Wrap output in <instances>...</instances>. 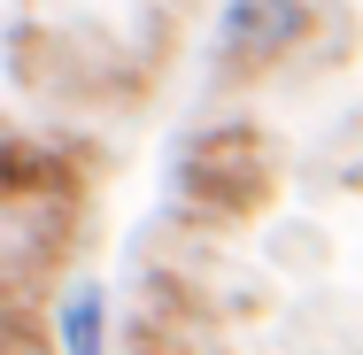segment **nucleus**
<instances>
[{
  "mask_svg": "<svg viewBox=\"0 0 363 355\" xmlns=\"http://www.w3.org/2000/svg\"><path fill=\"white\" fill-rule=\"evenodd\" d=\"M178 193H186V209H201V216H255L271 201L263 132H247V124L201 132V140L178 154Z\"/></svg>",
  "mask_w": 363,
  "mask_h": 355,
  "instance_id": "f257e3e1",
  "label": "nucleus"
},
{
  "mask_svg": "<svg viewBox=\"0 0 363 355\" xmlns=\"http://www.w3.org/2000/svg\"><path fill=\"white\" fill-rule=\"evenodd\" d=\"M309 31V0H224L217 23V70L224 77H255L271 62H286Z\"/></svg>",
  "mask_w": 363,
  "mask_h": 355,
  "instance_id": "f03ea898",
  "label": "nucleus"
},
{
  "mask_svg": "<svg viewBox=\"0 0 363 355\" xmlns=\"http://www.w3.org/2000/svg\"><path fill=\"white\" fill-rule=\"evenodd\" d=\"M55 348H62V355H108V293H101L93 278H77L70 293H62Z\"/></svg>",
  "mask_w": 363,
  "mask_h": 355,
  "instance_id": "7ed1b4c3",
  "label": "nucleus"
}]
</instances>
